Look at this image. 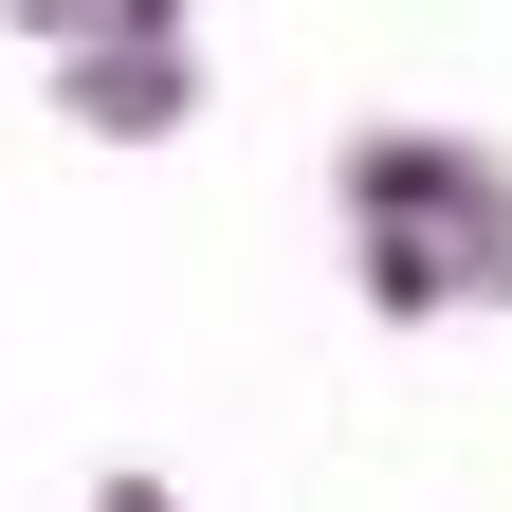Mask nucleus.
<instances>
[{
    "instance_id": "f257e3e1",
    "label": "nucleus",
    "mask_w": 512,
    "mask_h": 512,
    "mask_svg": "<svg viewBox=\"0 0 512 512\" xmlns=\"http://www.w3.org/2000/svg\"><path fill=\"white\" fill-rule=\"evenodd\" d=\"M348 220H366V293H384V311L512 293V183H494L476 147H439V128H403V147L348 165Z\"/></svg>"
},
{
    "instance_id": "f03ea898",
    "label": "nucleus",
    "mask_w": 512,
    "mask_h": 512,
    "mask_svg": "<svg viewBox=\"0 0 512 512\" xmlns=\"http://www.w3.org/2000/svg\"><path fill=\"white\" fill-rule=\"evenodd\" d=\"M92 512H165V476H110V494H92Z\"/></svg>"
}]
</instances>
